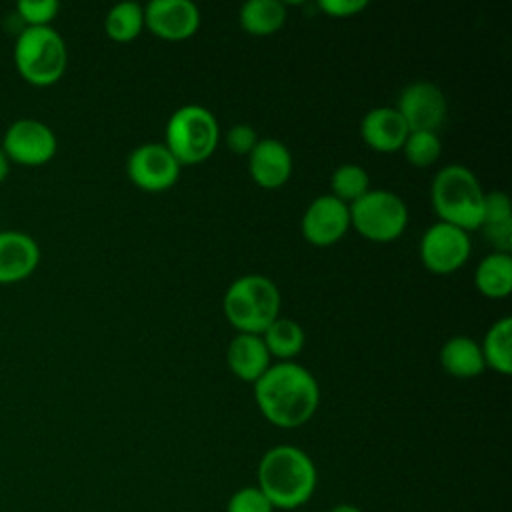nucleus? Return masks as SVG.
I'll list each match as a JSON object with an SVG mask.
<instances>
[{
    "instance_id": "obj_1",
    "label": "nucleus",
    "mask_w": 512,
    "mask_h": 512,
    "mask_svg": "<svg viewBox=\"0 0 512 512\" xmlns=\"http://www.w3.org/2000/svg\"><path fill=\"white\" fill-rule=\"evenodd\" d=\"M254 398L268 422L296 428L308 422L320 402L316 378L296 362H278L254 382Z\"/></svg>"
},
{
    "instance_id": "obj_2",
    "label": "nucleus",
    "mask_w": 512,
    "mask_h": 512,
    "mask_svg": "<svg viewBox=\"0 0 512 512\" xmlns=\"http://www.w3.org/2000/svg\"><path fill=\"white\" fill-rule=\"evenodd\" d=\"M316 480L312 458L296 446L280 444L260 458L258 488L274 510H296L304 506L316 490Z\"/></svg>"
},
{
    "instance_id": "obj_3",
    "label": "nucleus",
    "mask_w": 512,
    "mask_h": 512,
    "mask_svg": "<svg viewBox=\"0 0 512 512\" xmlns=\"http://www.w3.org/2000/svg\"><path fill=\"white\" fill-rule=\"evenodd\" d=\"M432 204L442 222L462 230H476L482 224L484 192L480 182L462 164L444 166L432 180Z\"/></svg>"
},
{
    "instance_id": "obj_4",
    "label": "nucleus",
    "mask_w": 512,
    "mask_h": 512,
    "mask_svg": "<svg viewBox=\"0 0 512 512\" xmlns=\"http://www.w3.org/2000/svg\"><path fill=\"white\" fill-rule=\"evenodd\" d=\"M222 306L238 332L260 336L278 318L280 292L270 278L244 274L228 286Z\"/></svg>"
},
{
    "instance_id": "obj_5",
    "label": "nucleus",
    "mask_w": 512,
    "mask_h": 512,
    "mask_svg": "<svg viewBox=\"0 0 512 512\" xmlns=\"http://www.w3.org/2000/svg\"><path fill=\"white\" fill-rule=\"evenodd\" d=\"M68 64L64 38L52 26L22 28L14 42V66L22 80L46 88L56 84Z\"/></svg>"
},
{
    "instance_id": "obj_6",
    "label": "nucleus",
    "mask_w": 512,
    "mask_h": 512,
    "mask_svg": "<svg viewBox=\"0 0 512 512\" xmlns=\"http://www.w3.org/2000/svg\"><path fill=\"white\" fill-rule=\"evenodd\" d=\"M218 122L200 104H186L172 112L166 124V148L182 164L204 162L218 144Z\"/></svg>"
},
{
    "instance_id": "obj_7",
    "label": "nucleus",
    "mask_w": 512,
    "mask_h": 512,
    "mask_svg": "<svg viewBox=\"0 0 512 512\" xmlns=\"http://www.w3.org/2000/svg\"><path fill=\"white\" fill-rule=\"evenodd\" d=\"M350 224L374 242H390L398 238L408 224V208L404 200L390 190H368L350 206Z\"/></svg>"
},
{
    "instance_id": "obj_8",
    "label": "nucleus",
    "mask_w": 512,
    "mask_h": 512,
    "mask_svg": "<svg viewBox=\"0 0 512 512\" xmlns=\"http://www.w3.org/2000/svg\"><path fill=\"white\" fill-rule=\"evenodd\" d=\"M0 148L14 164L42 166L54 158L58 140L48 124L36 118H20L6 128Z\"/></svg>"
},
{
    "instance_id": "obj_9",
    "label": "nucleus",
    "mask_w": 512,
    "mask_h": 512,
    "mask_svg": "<svg viewBox=\"0 0 512 512\" xmlns=\"http://www.w3.org/2000/svg\"><path fill=\"white\" fill-rule=\"evenodd\" d=\"M470 250L472 244L468 232L442 220L432 224L420 240L422 262L436 274H450L458 270L468 260Z\"/></svg>"
},
{
    "instance_id": "obj_10",
    "label": "nucleus",
    "mask_w": 512,
    "mask_h": 512,
    "mask_svg": "<svg viewBox=\"0 0 512 512\" xmlns=\"http://www.w3.org/2000/svg\"><path fill=\"white\" fill-rule=\"evenodd\" d=\"M126 172L138 188L160 192L178 180L180 162L166 148V144L146 142L130 152L126 160Z\"/></svg>"
},
{
    "instance_id": "obj_11",
    "label": "nucleus",
    "mask_w": 512,
    "mask_h": 512,
    "mask_svg": "<svg viewBox=\"0 0 512 512\" xmlns=\"http://www.w3.org/2000/svg\"><path fill=\"white\" fill-rule=\"evenodd\" d=\"M396 110L404 118L410 132H436L446 116V98L434 82L416 80L400 92Z\"/></svg>"
},
{
    "instance_id": "obj_12",
    "label": "nucleus",
    "mask_w": 512,
    "mask_h": 512,
    "mask_svg": "<svg viewBox=\"0 0 512 512\" xmlns=\"http://www.w3.org/2000/svg\"><path fill=\"white\" fill-rule=\"evenodd\" d=\"M350 226L348 204L332 194L314 198L302 216V234L316 246L338 242Z\"/></svg>"
},
{
    "instance_id": "obj_13",
    "label": "nucleus",
    "mask_w": 512,
    "mask_h": 512,
    "mask_svg": "<svg viewBox=\"0 0 512 512\" xmlns=\"http://www.w3.org/2000/svg\"><path fill=\"white\" fill-rule=\"evenodd\" d=\"M144 26L164 40H184L198 30L200 12L190 0H152L144 8Z\"/></svg>"
},
{
    "instance_id": "obj_14",
    "label": "nucleus",
    "mask_w": 512,
    "mask_h": 512,
    "mask_svg": "<svg viewBox=\"0 0 512 512\" xmlns=\"http://www.w3.org/2000/svg\"><path fill=\"white\" fill-rule=\"evenodd\" d=\"M40 262L36 240L20 230L0 232V284L26 280Z\"/></svg>"
},
{
    "instance_id": "obj_15",
    "label": "nucleus",
    "mask_w": 512,
    "mask_h": 512,
    "mask_svg": "<svg viewBox=\"0 0 512 512\" xmlns=\"http://www.w3.org/2000/svg\"><path fill=\"white\" fill-rule=\"evenodd\" d=\"M248 170L256 184L278 188L292 174V154L280 140L262 138L248 154Z\"/></svg>"
},
{
    "instance_id": "obj_16",
    "label": "nucleus",
    "mask_w": 512,
    "mask_h": 512,
    "mask_svg": "<svg viewBox=\"0 0 512 512\" xmlns=\"http://www.w3.org/2000/svg\"><path fill=\"white\" fill-rule=\"evenodd\" d=\"M408 132L410 130L400 112L388 106L368 110L360 122V134L364 142L378 152L400 150Z\"/></svg>"
},
{
    "instance_id": "obj_17",
    "label": "nucleus",
    "mask_w": 512,
    "mask_h": 512,
    "mask_svg": "<svg viewBox=\"0 0 512 512\" xmlns=\"http://www.w3.org/2000/svg\"><path fill=\"white\" fill-rule=\"evenodd\" d=\"M226 362L238 378L256 382L270 366V352L262 336L238 332L226 348Z\"/></svg>"
},
{
    "instance_id": "obj_18",
    "label": "nucleus",
    "mask_w": 512,
    "mask_h": 512,
    "mask_svg": "<svg viewBox=\"0 0 512 512\" xmlns=\"http://www.w3.org/2000/svg\"><path fill=\"white\" fill-rule=\"evenodd\" d=\"M442 368L456 378H474L484 372V356L480 344L470 336H454L440 350Z\"/></svg>"
},
{
    "instance_id": "obj_19",
    "label": "nucleus",
    "mask_w": 512,
    "mask_h": 512,
    "mask_svg": "<svg viewBox=\"0 0 512 512\" xmlns=\"http://www.w3.org/2000/svg\"><path fill=\"white\" fill-rule=\"evenodd\" d=\"M476 288L488 298H504L512 290V256L504 252L488 254L474 272Z\"/></svg>"
},
{
    "instance_id": "obj_20",
    "label": "nucleus",
    "mask_w": 512,
    "mask_h": 512,
    "mask_svg": "<svg viewBox=\"0 0 512 512\" xmlns=\"http://www.w3.org/2000/svg\"><path fill=\"white\" fill-rule=\"evenodd\" d=\"M238 18L248 34L268 36L282 28L286 8L278 0H248L242 4Z\"/></svg>"
},
{
    "instance_id": "obj_21",
    "label": "nucleus",
    "mask_w": 512,
    "mask_h": 512,
    "mask_svg": "<svg viewBox=\"0 0 512 512\" xmlns=\"http://www.w3.org/2000/svg\"><path fill=\"white\" fill-rule=\"evenodd\" d=\"M484 364L494 368L500 374L512 372V318L504 316L496 320L480 346Z\"/></svg>"
},
{
    "instance_id": "obj_22",
    "label": "nucleus",
    "mask_w": 512,
    "mask_h": 512,
    "mask_svg": "<svg viewBox=\"0 0 512 512\" xmlns=\"http://www.w3.org/2000/svg\"><path fill=\"white\" fill-rule=\"evenodd\" d=\"M262 340L270 352V356H278L284 360L294 358L304 346V330L292 318H276L264 332Z\"/></svg>"
},
{
    "instance_id": "obj_23",
    "label": "nucleus",
    "mask_w": 512,
    "mask_h": 512,
    "mask_svg": "<svg viewBox=\"0 0 512 512\" xmlns=\"http://www.w3.org/2000/svg\"><path fill=\"white\" fill-rule=\"evenodd\" d=\"M142 26H144V8L138 2L114 4L104 18V30L108 38L116 42L134 40L142 32Z\"/></svg>"
},
{
    "instance_id": "obj_24",
    "label": "nucleus",
    "mask_w": 512,
    "mask_h": 512,
    "mask_svg": "<svg viewBox=\"0 0 512 512\" xmlns=\"http://www.w3.org/2000/svg\"><path fill=\"white\" fill-rule=\"evenodd\" d=\"M368 184V172L358 164H342L332 172L330 178L332 196H336L342 202L358 200L364 192L370 190Z\"/></svg>"
},
{
    "instance_id": "obj_25",
    "label": "nucleus",
    "mask_w": 512,
    "mask_h": 512,
    "mask_svg": "<svg viewBox=\"0 0 512 512\" xmlns=\"http://www.w3.org/2000/svg\"><path fill=\"white\" fill-rule=\"evenodd\" d=\"M402 150H404L406 160L412 166L424 168L438 160V156L442 152V142L436 132L416 130V132H408V136L402 144Z\"/></svg>"
},
{
    "instance_id": "obj_26",
    "label": "nucleus",
    "mask_w": 512,
    "mask_h": 512,
    "mask_svg": "<svg viewBox=\"0 0 512 512\" xmlns=\"http://www.w3.org/2000/svg\"><path fill=\"white\" fill-rule=\"evenodd\" d=\"M60 4L56 0H20L16 4V18L26 24L24 28L50 26L58 16Z\"/></svg>"
},
{
    "instance_id": "obj_27",
    "label": "nucleus",
    "mask_w": 512,
    "mask_h": 512,
    "mask_svg": "<svg viewBox=\"0 0 512 512\" xmlns=\"http://www.w3.org/2000/svg\"><path fill=\"white\" fill-rule=\"evenodd\" d=\"M226 512H274V508L258 486H244L228 498Z\"/></svg>"
},
{
    "instance_id": "obj_28",
    "label": "nucleus",
    "mask_w": 512,
    "mask_h": 512,
    "mask_svg": "<svg viewBox=\"0 0 512 512\" xmlns=\"http://www.w3.org/2000/svg\"><path fill=\"white\" fill-rule=\"evenodd\" d=\"M506 220H512L510 198L504 192H500V190L484 194V200H482V224L480 226L498 224V222H506Z\"/></svg>"
},
{
    "instance_id": "obj_29",
    "label": "nucleus",
    "mask_w": 512,
    "mask_h": 512,
    "mask_svg": "<svg viewBox=\"0 0 512 512\" xmlns=\"http://www.w3.org/2000/svg\"><path fill=\"white\" fill-rule=\"evenodd\" d=\"M258 142L256 130L250 124H234L228 132H226V144L232 152L236 154H250V150L254 148V144Z\"/></svg>"
},
{
    "instance_id": "obj_30",
    "label": "nucleus",
    "mask_w": 512,
    "mask_h": 512,
    "mask_svg": "<svg viewBox=\"0 0 512 512\" xmlns=\"http://www.w3.org/2000/svg\"><path fill=\"white\" fill-rule=\"evenodd\" d=\"M482 228H484V234H486L488 242L496 248V252L510 254V248H512V220L498 222V224H488V226H482Z\"/></svg>"
},
{
    "instance_id": "obj_31",
    "label": "nucleus",
    "mask_w": 512,
    "mask_h": 512,
    "mask_svg": "<svg viewBox=\"0 0 512 512\" xmlns=\"http://www.w3.org/2000/svg\"><path fill=\"white\" fill-rule=\"evenodd\" d=\"M368 6L366 0H320L318 8L324 10L328 16H354L358 12H362Z\"/></svg>"
},
{
    "instance_id": "obj_32",
    "label": "nucleus",
    "mask_w": 512,
    "mask_h": 512,
    "mask_svg": "<svg viewBox=\"0 0 512 512\" xmlns=\"http://www.w3.org/2000/svg\"><path fill=\"white\" fill-rule=\"evenodd\" d=\"M8 172H10V160H8V156L0 148V184L8 178Z\"/></svg>"
},
{
    "instance_id": "obj_33",
    "label": "nucleus",
    "mask_w": 512,
    "mask_h": 512,
    "mask_svg": "<svg viewBox=\"0 0 512 512\" xmlns=\"http://www.w3.org/2000/svg\"><path fill=\"white\" fill-rule=\"evenodd\" d=\"M328 512H362V510L358 506H354V504H336Z\"/></svg>"
}]
</instances>
